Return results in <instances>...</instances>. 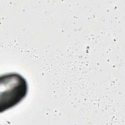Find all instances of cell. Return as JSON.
I'll list each match as a JSON object with an SVG mask.
<instances>
[{
  "mask_svg": "<svg viewBox=\"0 0 125 125\" xmlns=\"http://www.w3.org/2000/svg\"><path fill=\"white\" fill-rule=\"evenodd\" d=\"M25 79L17 73L5 74L0 78V112L9 109L20 103L28 93Z\"/></svg>",
  "mask_w": 125,
  "mask_h": 125,
  "instance_id": "obj_1",
  "label": "cell"
}]
</instances>
